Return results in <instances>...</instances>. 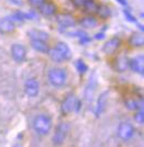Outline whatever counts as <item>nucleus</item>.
Instances as JSON below:
<instances>
[{
  "label": "nucleus",
  "mask_w": 144,
  "mask_h": 147,
  "mask_svg": "<svg viewBox=\"0 0 144 147\" xmlns=\"http://www.w3.org/2000/svg\"><path fill=\"white\" fill-rule=\"evenodd\" d=\"M32 126H33V129L39 135L44 136V135L50 133L51 129H52V120L46 114H39L34 117V120L32 122Z\"/></svg>",
  "instance_id": "nucleus-1"
},
{
  "label": "nucleus",
  "mask_w": 144,
  "mask_h": 147,
  "mask_svg": "<svg viewBox=\"0 0 144 147\" xmlns=\"http://www.w3.org/2000/svg\"><path fill=\"white\" fill-rule=\"evenodd\" d=\"M96 13H97L100 18L107 19L111 16V9H110L109 7L101 5V6H98V9H97V12Z\"/></svg>",
  "instance_id": "nucleus-22"
},
{
  "label": "nucleus",
  "mask_w": 144,
  "mask_h": 147,
  "mask_svg": "<svg viewBox=\"0 0 144 147\" xmlns=\"http://www.w3.org/2000/svg\"><path fill=\"white\" fill-rule=\"evenodd\" d=\"M129 43L133 47H142L144 45V37L141 33H133L130 38Z\"/></svg>",
  "instance_id": "nucleus-18"
},
{
  "label": "nucleus",
  "mask_w": 144,
  "mask_h": 147,
  "mask_svg": "<svg viewBox=\"0 0 144 147\" xmlns=\"http://www.w3.org/2000/svg\"><path fill=\"white\" fill-rule=\"evenodd\" d=\"M125 107L129 110L143 109V100L142 99H129L125 101Z\"/></svg>",
  "instance_id": "nucleus-19"
},
{
  "label": "nucleus",
  "mask_w": 144,
  "mask_h": 147,
  "mask_svg": "<svg viewBox=\"0 0 144 147\" xmlns=\"http://www.w3.org/2000/svg\"><path fill=\"white\" fill-rule=\"evenodd\" d=\"M90 41H91V37H89L87 34H86V35H84V36H82V37H79V43L82 44V45L90 43Z\"/></svg>",
  "instance_id": "nucleus-28"
},
{
  "label": "nucleus",
  "mask_w": 144,
  "mask_h": 147,
  "mask_svg": "<svg viewBox=\"0 0 144 147\" xmlns=\"http://www.w3.org/2000/svg\"><path fill=\"white\" fill-rule=\"evenodd\" d=\"M16 29V25L10 19H0V32L11 33Z\"/></svg>",
  "instance_id": "nucleus-16"
},
{
  "label": "nucleus",
  "mask_w": 144,
  "mask_h": 147,
  "mask_svg": "<svg viewBox=\"0 0 144 147\" xmlns=\"http://www.w3.org/2000/svg\"><path fill=\"white\" fill-rule=\"evenodd\" d=\"M95 80H89V85L87 86V90L85 92V96H86V98H87L88 101H90L93 97H94V92H95V88H96V85H94L93 87V82H94Z\"/></svg>",
  "instance_id": "nucleus-25"
},
{
  "label": "nucleus",
  "mask_w": 144,
  "mask_h": 147,
  "mask_svg": "<svg viewBox=\"0 0 144 147\" xmlns=\"http://www.w3.org/2000/svg\"><path fill=\"white\" fill-rule=\"evenodd\" d=\"M44 1H45V0H29V3H30L32 7L38 8V7H40L42 3H43Z\"/></svg>",
  "instance_id": "nucleus-29"
},
{
  "label": "nucleus",
  "mask_w": 144,
  "mask_h": 147,
  "mask_svg": "<svg viewBox=\"0 0 144 147\" xmlns=\"http://www.w3.org/2000/svg\"><path fill=\"white\" fill-rule=\"evenodd\" d=\"M97 9H98V5L95 0H86L82 8V11L87 13H96Z\"/></svg>",
  "instance_id": "nucleus-20"
},
{
  "label": "nucleus",
  "mask_w": 144,
  "mask_h": 147,
  "mask_svg": "<svg viewBox=\"0 0 144 147\" xmlns=\"http://www.w3.org/2000/svg\"><path fill=\"white\" fill-rule=\"evenodd\" d=\"M75 67H76V70L78 71V73L82 75V74H85L86 71L88 70V66L87 64L85 63V61H82V59H77L75 63Z\"/></svg>",
  "instance_id": "nucleus-24"
},
{
  "label": "nucleus",
  "mask_w": 144,
  "mask_h": 147,
  "mask_svg": "<svg viewBox=\"0 0 144 147\" xmlns=\"http://www.w3.org/2000/svg\"><path fill=\"white\" fill-rule=\"evenodd\" d=\"M47 53H49V56H50L51 59L54 61L55 63H62V61H64L63 57L61 56V54L58 53V51H57L55 47H53V49H49Z\"/></svg>",
  "instance_id": "nucleus-23"
},
{
  "label": "nucleus",
  "mask_w": 144,
  "mask_h": 147,
  "mask_svg": "<svg viewBox=\"0 0 144 147\" xmlns=\"http://www.w3.org/2000/svg\"><path fill=\"white\" fill-rule=\"evenodd\" d=\"M28 37L30 41H42V42H47L50 40V34L45 31L33 29V30L28 31Z\"/></svg>",
  "instance_id": "nucleus-10"
},
{
  "label": "nucleus",
  "mask_w": 144,
  "mask_h": 147,
  "mask_svg": "<svg viewBox=\"0 0 144 147\" xmlns=\"http://www.w3.org/2000/svg\"><path fill=\"white\" fill-rule=\"evenodd\" d=\"M56 22L62 29H67L75 26L76 21L75 18L73 16H70L68 13H62V14H57L56 16Z\"/></svg>",
  "instance_id": "nucleus-8"
},
{
  "label": "nucleus",
  "mask_w": 144,
  "mask_h": 147,
  "mask_svg": "<svg viewBox=\"0 0 144 147\" xmlns=\"http://www.w3.org/2000/svg\"><path fill=\"white\" fill-rule=\"evenodd\" d=\"M11 56L16 61L21 63L26 57V49L21 44H13L11 46Z\"/></svg>",
  "instance_id": "nucleus-9"
},
{
  "label": "nucleus",
  "mask_w": 144,
  "mask_h": 147,
  "mask_svg": "<svg viewBox=\"0 0 144 147\" xmlns=\"http://www.w3.org/2000/svg\"><path fill=\"white\" fill-rule=\"evenodd\" d=\"M47 78L50 84L53 87H62L66 84L67 80V73L64 68L52 67L47 73Z\"/></svg>",
  "instance_id": "nucleus-2"
},
{
  "label": "nucleus",
  "mask_w": 144,
  "mask_h": 147,
  "mask_svg": "<svg viewBox=\"0 0 144 147\" xmlns=\"http://www.w3.org/2000/svg\"><path fill=\"white\" fill-rule=\"evenodd\" d=\"M129 67V59L125 55H119L114 61V68L117 71L123 73Z\"/></svg>",
  "instance_id": "nucleus-15"
},
{
  "label": "nucleus",
  "mask_w": 144,
  "mask_h": 147,
  "mask_svg": "<svg viewBox=\"0 0 144 147\" xmlns=\"http://www.w3.org/2000/svg\"><path fill=\"white\" fill-rule=\"evenodd\" d=\"M107 96H108V92H103L99 96V98L97 100V103H96V108H95V114L96 117H100L102 114V112L105 111L107 104Z\"/></svg>",
  "instance_id": "nucleus-14"
},
{
  "label": "nucleus",
  "mask_w": 144,
  "mask_h": 147,
  "mask_svg": "<svg viewBox=\"0 0 144 147\" xmlns=\"http://www.w3.org/2000/svg\"><path fill=\"white\" fill-rule=\"evenodd\" d=\"M80 107H82L80 100L74 94H69L62 102L61 110L63 114H69L70 112H74V111L76 113H78L80 111Z\"/></svg>",
  "instance_id": "nucleus-3"
},
{
  "label": "nucleus",
  "mask_w": 144,
  "mask_h": 147,
  "mask_svg": "<svg viewBox=\"0 0 144 147\" xmlns=\"http://www.w3.org/2000/svg\"><path fill=\"white\" fill-rule=\"evenodd\" d=\"M39 90H40V86H39V82L35 79L32 78V79H28L25 81L24 91L30 98L37 97L39 94Z\"/></svg>",
  "instance_id": "nucleus-11"
},
{
  "label": "nucleus",
  "mask_w": 144,
  "mask_h": 147,
  "mask_svg": "<svg viewBox=\"0 0 144 147\" xmlns=\"http://www.w3.org/2000/svg\"><path fill=\"white\" fill-rule=\"evenodd\" d=\"M118 136L122 141H129L134 135V127L131 123L122 122L118 127Z\"/></svg>",
  "instance_id": "nucleus-5"
},
{
  "label": "nucleus",
  "mask_w": 144,
  "mask_h": 147,
  "mask_svg": "<svg viewBox=\"0 0 144 147\" xmlns=\"http://www.w3.org/2000/svg\"><path fill=\"white\" fill-rule=\"evenodd\" d=\"M105 37H106V34H105L103 32H99V33H96V34H95L94 38L97 40V41H101V40H103Z\"/></svg>",
  "instance_id": "nucleus-31"
},
{
  "label": "nucleus",
  "mask_w": 144,
  "mask_h": 147,
  "mask_svg": "<svg viewBox=\"0 0 144 147\" xmlns=\"http://www.w3.org/2000/svg\"><path fill=\"white\" fill-rule=\"evenodd\" d=\"M129 67L131 68L134 73H138L140 75L144 74V56L142 54L137 55L129 59Z\"/></svg>",
  "instance_id": "nucleus-7"
},
{
  "label": "nucleus",
  "mask_w": 144,
  "mask_h": 147,
  "mask_svg": "<svg viewBox=\"0 0 144 147\" xmlns=\"http://www.w3.org/2000/svg\"><path fill=\"white\" fill-rule=\"evenodd\" d=\"M31 45L33 49H35L37 52L40 53H47L49 51V46L46 42H42V41H31Z\"/></svg>",
  "instance_id": "nucleus-21"
},
{
  "label": "nucleus",
  "mask_w": 144,
  "mask_h": 147,
  "mask_svg": "<svg viewBox=\"0 0 144 147\" xmlns=\"http://www.w3.org/2000/svg\"><path fill=\"white\" fill-rule=\"evenodd\" d=\"M85 1H86V0H73V5H74L76 8H78V9H82V6H84V3H85Z\"/></svg>",
  "instance_id": "nucleus-30"
},
{
  "label": "nucleus",
  "mask_w": 144,
  "mask_h": 147,
  "mask_svg": "<svg viewBox=\"0 0 144 147\" xmlns=\"http://www.w3.org/2000/svg\"><path fill=\"white\" fill-rule=\"evenodd\" d=\"M79 24L84 29H94L98 25V21L94 17H85L79 20Z\"/></svg>",
  "instance_id": "nucleus-17"
},
{
  "label": "nucleus",
  "mask_w": 144,
  "mask_h": 147,
  "mask_svg": "<svg viewBox=\"0 0 144 147\" xmlns=\"http://www.w3.org/2000/svg\"><path fill=\"white\" fill-rule=\"evenodd\" d=\"M123 14H124V17H125V19L129 21V22H132V23H137L138 22V20L135 19V17L132 14L130 11H128V10H124L123 11Z\"/></svg>",
  "instance_id": "nucleus-27"
},
{
  "label": "nucleus",
  "mask_w": 144,
  "mask_h": 147,
  "mask_svg": "<svg viewBox=\"0 0 144 147\" xmlns=\"http://www.w3.org/2000/svg\"><path fill=\"white\" fill-rule=\"evenodd\" d=\"M120 45H121L120 37L114 36L112 38H110V40H108L106 43L103 44L102 51H103V53L107 54V55H112V54H114L120 49Z\"/></svg>",
  "instance_id": "nucleus-6"
},
{
  "label": "nucleus",
  "mask_w": 144,
  "mask_h": 147,
  "mask_svg": "<svg viewBox=\"0 0 144 147\" xmlns=\"http://www.w3.org/2000/svg\"><path fill=\"white\" fill-rule=\"evenodd\" d=\"M38 9L40 13L45 16V17H52L57 12V7L51 1H49V2L44 1L41 6L38 7Z\"/></svg>",
  "instance_id": "nucleus-12"
},
{
  "label": "nucleus",
  "mask_w": 144,
  "mask_h": 147,
  "mask_svg": "<svg viewBox=\"0 0 144 147\" xmlns=\"http://www.w3.org/2000/svg\"><path fill=\"white\" fill-rule=\"evenodd\" d=\"M69 132V125L67 123H61L56 127L55 134L53 136V144L54 145H61L65 141L66 136Z\"/></svg>",
  "instance_id": "nucleus-4"
},
{
  "label": "nucleus",
  "mask_w": 144,
  "mask_h": 147,
  "mask_svg": "<svg viewBox=\"0 0 144 147\" xmlns=\"http://www.w3.org/2000/svg\"><path fill=\"white\" fill-rule=\"evenodd\" d=\"M118 3H120L121 6H128V0H116Z\"/></svg>",
  "instance_id": "nucleus-32"
},
{
  "label": "nucleus",
  "mask_w": 144,
  "mask_h": 147,
  "mask_svg": "<svg viewBox=\"0 0 144 147\" xmlns=\"http://www.w3.org/2000/svg\"><path fill=\"white\" fill-rule=\"evenodd\" d=\"M134 120H135V122L139 123V124H143V122H144L143 109H139V110H137V113H135Z\"/></svg>",
  "instance_id": "nucleus-26"
},
{
  "label": "nucleus",
  "mask_w": 144,
  "mask_h": 147,
  "mask_svg": "<svg viewBox=\"0 0 144 147\" xmlns=\"http://www.w3.org/2000/svg\"><path fill=\"white\" fill-rule=\"evenodd\" d=\"M54 47L58 51V53H59L61 56L63 57L64 61H69V59L72 58V51H70L69 46L65 43V42H58V43L55 44Z\"/></svg>",
  "instance_id": "nucleus-13"
}]
</instances>
